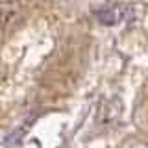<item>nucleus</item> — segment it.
<instances>
[{
	"instance_id": "nucleus-2",
	"label": "nucleus",
	"mask_w": 148,
	"mask_h": 148,
	"mask_svg": "<svg viewBox=\"0 0 148 148\" xmlns=\"http://www.w3.org/2000/svg\"><path fill=\"white\" fill-rule=\"evenodd\" d=\"M120 109H122V104H120L117 98L109 100L108 106L102 108V122H111V120H115V119L119 117Z\"/></svg>"
},
{
	"instance_id": "nucleus-1",
	"label": "nucleus",
	"mask_w": 148,
	"mask_h": 148,
	"mask_svg": "<svg viewBox=\"0 0 148 148\" xmlns=\"http://www.w3.org/2000/svg\"><path fill=\"white\" fill-rule=\"evenodd\" d=\"M124 15H126V11H124V8H109V9H104V11L98 13V18L100 22H104V24H117V22H120L124 18Z\"/></svg>"
},
{
	"instance_id": "nucleus-3",
	"label": "nucleus",
	"mask_w": 148,
	"mask_h": 148,
	"mask_svg": "<svg viewBox=\"0 0 148 148\" xmlns=\"http://www.w3.org/2000/svg\"><path fill=\"white\" fill-rule=\"evenodd\" d=\"M15 21V11L6 8H0V28H6Z\"/></svg>"
}]
</instances>
